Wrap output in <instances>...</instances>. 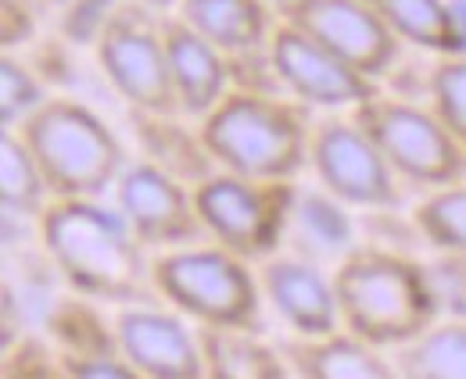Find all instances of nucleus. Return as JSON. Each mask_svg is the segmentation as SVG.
<instances>
[{
    "label": "nucleus",
    "mask_w": 466,
    "mask_h": 379,
    "mask_svg": "<svg viewBox=\"0 0 466 379\" xmlns=\"http://www.w3.org/2000/svg\"><path fill=\"white\" fill-rule=\"evenodd\" d=\"M166 55H169V79L179 115L205 118L233 90V61L212 40H205L194 25H187L176 11L162 18Z\"/></svg>",
    "instance_id": "obj_15"
},
{
    "label": "nucleus",
    "mask_w": 466,
    "mask_h": 379,
    "mask_svg": "<svg viewBox=\"0 0 466 379\" xmlns=\"http://www.w3.org/2000/svg\"><path fill=\"white\" fill-rule=\"evenodd\" d=\"M47 97L51 94H47L44 79L15 51H4V57H0V125L18 129Z\"/></svg>",
    "instance_id": "obj_26"
},
{
    "label": "nucleus",
    "mask_w": 466,
    "mask_h": 379,
    "mask_svg": "<svg viewBox=\"0 0 466 379\" xmlns=\"http://www.w3.org/2000/svg\"><path fill=\"white\" fill-rule=\"evenodd\" d=\"M277 4H284V0H277Z\"/></svg>",
    "instance_id": "obj_33"
},
{
    "label": "nucleus",
    "mask_w": 466,
    "mask_h": 379,
    "mask_svg": "<svg viewBox=\"0 0 466 379\" xmlns=\"http://www.w3.org/2000/svg\"><path fill=\"white\" fill-rule=\"evenodd\" d=\"M312 108L291 94L233 86L198 129L216 168L248 179H298L309 168Z\"/></svg>",
    "instance_id": "obj_3"
},
{
    "label": "nucleus",
    "mask_w": 466,
    "mask_h": 379,
    "mask_svg": "<svg viewBox=\"0 0 466 379\" xmlns=\"http://www.w3.org/2000/svg\"><path fill=\"white\" fill-rule=\"evenodd\" d=\"M166 15L169 11H155L137 0H118L94 40V55L105 79L133 111L179 115L162 36Z\"/></svg>",
    "instance_id": "obj_7"
},
{
    "label": "nucleus",
    "mask_w": 466,
    "mask_h": 379,
    "mask_svg": "<svg viewBox=\"0 0 466 379\" xmlns=\"http://www.w3.org/2000/svg\"><path fill=\"white\" fill-rule=\"evenodd\" d=\"M255 269H258L266 304L291 329V336H327V333L341 329L334 272H327V265H319L298 251L291 254L280 251Z\"/></svg>",
    "instance_id": "obj_14"
},
{
    "label": "nucleus",
    "mask_w": 466,
    "mask_h": 379,
    "mask_svg": "<svg viewBox=\"0 0 466 379\" xmlns=\"http://www.w3.org/2000/svg\"><path fill=\"white\" fill-rule=\"evenodd\" d=\"M201 351L208 379H294L284 344L262 329H201Z\"/></svg>",
    "instance_id": "obj_18"
},
{
    "label": "nucleus",
    "mask_w": 466,
    "mask_h": 379,
    "mask_svg": "<svg viewBox=\"0 0 466 379\" xmlns=\"http://www.w3.org/2000/svg\"><path fill=\"white\" fill-rule=\"evenodd\" d=\"M412 229L438 254L466 258V179L431 190L412 208Z\"/></svg>",
    "instance_id": "obj_25"
},
{
    "label": "nucleus",
    "mask_w": 466,
    "mask_h": 379,
    "mask_svg": "<svg viewBox=\"0 0 466 379\" xmlns=\"http://www.w3.org/2000/svg\"><path fill=\"white\" fill-rule=\"evenodd\" d=\"M36 240L65 290L97 304H158L155 254L126 215L101 197H55L36 222Z\"/></svg>",
    "instance_id": "obj_1"
},
{
    "label": "nucleus",
    "mask_w": 466,
    "mask_h": 379,
    "mask_svg": "<svg viewBox=\"0 0 466 379\" xmlns=\"http://www.w3.org/2000/svg\"><path fill=\"white\" fill-rule=\"evenodd\" d=\"M291 233L305 236V244H309L305 258H312L319 265L330 262V269L355 247V229H351L349 212L327 190H319V194H298Z\"/></svg>",
    "instance_id": "obj_23"
},
{
    "label": "nucleus",
    "mask_w": 466,
    "mask_h": 379,
    "mask_svg": "<svg viewBox=\"0 0 466 379\" xmlns=\"http://www.w3.org/2000/svg\"><path fill=\"white\" fill-rule=\"evenodd\" d=\"M4 379H68L61 351L47 336H22L4 347Z\"/></svg>",
    "instance_id": "obj_28"
},
{
    "label": "nucleus",
    "mask_w": 466,
    "mask_h": 379,
    "mask_svg": "<svg viewBox=\"0 0 466 379\" xmlns=\"http://www.w3.org/2000/svg\"><path fill=\"white\" fill-rule=\"evenodd\" d=\"M277 15L327 51L341 55L370 79H380L402 47V40L366 0H284L277 4Z\"/></svg>",
    "instance_id": "obj_12"
},
{
    "label": "nucleus",
    "mask_w": 466,
    "mask_h": 379,
    "mask_svg": "<svg viewBox=\"0 0 466 379\" xmlns=\"http://www.w3.org/2000/svg\"><path fill=\"white\" fill-rule=\"evenodd\" d=\"M101 308L105 304L65 290L61 297L51 301V308L44 315L47 340L61 354H118L116 319H108Z\"/></svg>",
    "instance_id": "obj_22"
},
{
    "label": "nucleus",
    "mask_w": 466,
    "mask_h": 379,
    "mask_svg": "<svg viewBox=\"0 0 466 379\" xmlns=\"http://www.w3.org/2000/svg\"><path fill=\"white\" fill-rule=\"evenodd\" d=\"M330 272L341 329L373 347L399 351L441 319L445 286L438 272L402 251L355 244Z\"/></svg>",
    "instance_id": "obj_2"
},
{
    "label": "nucleus",
    "mask_w": 466,
    "mask_h": 379,
    "mask_svg": "<svg viewBox=\"0 0 466 379\" xmlns=\"http://www.w3.org/2000/svg\"><path fill=\"white\" fill-rule=\"evenodd\" d=\"M391 354L402 379H466V319H438Z\"/></svg>",
    "instance_id": "obj_24"
},
{
    "label": "nucleus",
    "mask_w": 466,
    "mask_h": 379,
    "mask_svg": "<svg viewBox=\"0 0 466 379\" xmlns=\"http://www.w3.org/2000/svg\"><path fill=\"white\" fill-rule=\"evenodd\" d=\"M298 179H248L216 168L194 186V204L208 229V240L233 251L237 258L262 265L280 254L291 236Z\"/></svg>",
    "instance_id": "obj_6"
},
{
    "label": "nucleus",
    "mask_w": 466,
    "mask_h": 379,
    "mask_svg": "<svg viewBox=\"0 0 466 379\" xmlns=\"http://www.w3.org/2000/svg\"><path fill=\"white\" fill-rule=\"evenodd\" d=\"M33 36H36V15L29 11V0H4V22H0L4 51L25 47Z\"/></svg>",
    "instance_id": "obj_30"
},
{
    "label": "nucleus",
    "mask_w": 466,
    "mask_h": 379,
    "mask_svg": "<svg viewBox=\"0 0 466 379\" xmlns=\"http://www.w3.org/2000/svg\"><path fill=\"white\" fill-rule=\"evenodd\" d=\"M402 183L441 190L466 179V151L427 105L377 94L351 111Z\"/></svg>",
    "instance_id": "obj_8"
},
{
    "label": "nucleus",
    "mask_w": 466,
    "mask_h": 379,
    "mask_svg": "<svg viewBox=\"0 0 466 379\" xmlns=\"http://www.w3.org/2000/svg\"><path fill=\"white\" fill-rule=\"evenodd\" d=\"M55 201L47 175L22 140L18 129H4L0 136V208L7 222H40L47 204Z\"/></svg>",
    "instance_id": "obj_21"
},
{
    "label": "nucleus",
    "mask_w": 466,
    "mask_h": 379,
    "mask_svg": "<svg viewBox=\"0 0 466 379\" xmlns=\"http://www.w3.org/2000/svg\"><path fill=\"white\" fill-rule=\"evenodd\" d=\"M309 168L330 197H338L345 208L362 212H391L402 201L399 175L373 144V136L362 129V122L341 111L330 118H319L312 125L309 144Z\"/></svg>",
    "instance_id": "obj_9"
},
{
    "label": "nucleus",
    "mask_w": 466,
    "mask_h": 379,
    "mask_svg": "<svg viewBox=\"0 0 466 379\" xmlns=\"http://www.w3.org/2000/svg\"><path fill=\"white\" fill-rule=\"evenodd\" d=\"M366 4L402 44H412L438 57L463 55L466 33L460 25V11L449 0H366Z\"/></svg>",
    "instance_id": "obj_19"
},
{
    "label": "nucleus",
    "mask_w": 466,
    "mask_h": 379,
    "mask_svg": "<svg viewBox=\"0 0 466 379\" xmlns=\"http://www.w3.org/2000/svg\"><path fill=\"white\" fill-rule=\"evenodd\" d=\"M284 354L294 379H402L395 354L359 340L349 329L327 336H288Z\"/></svg>",
    "instance_id": "obj_16"
},
{
    "label": "nucleus",
    "mask_w": 466,
    "mask_h": 379,
    "mask_svg": "<svg viewBox=\"0 0 466 379\" xmlns=\"http://www.w3.org/2000/svg\"><path fill=\"white\" fill-rule=\"evenodd\" d=\"M438 279H441V286L445 290H452V294H460L466 301V258H456V254H441L438 258Z\"/></svg>",
    "instance_id": "obj_31"
},
{
    "label": "nucleus",
    "mask_w": 466,
    "mask_h": 379,
    "mask_svg": "<svg viewBox=\"0 0 466 379\" xmlns=\"http://www.w3.org/2000/svg\"><path fill=\"white\" fill-rule=\"evenodd\" d=\"M137 4H144V7H155V11H176L183 0H137Z\"/></svg>",
    "instance_id": "obj_32"
},
{
    "label": "nucleus",
    "mask_w": 466,
    "mask_h": 379,
    "mask_svg": "<svg viewBox=\"0 0 466 379\" xmlns=\"http://www.w3.org/2000/svg\"><path fill=\"white\" fill-rule=\"evenodd\" d=\"M269 57L284 94L316 111H355L380 94L377 79L359 72L341 55L327 51L301 29L277 22L269 36Z\"/></svg>",
    "instance_id": "obj_11"
},
{
    "label": "nucleus",
    "mask_w": 466,
    "mask_h": 379,
    "mask_svg": "<svg viewBox=\"0 0 466 379\" xmlns=\"http://www.w3.org/2000/svg\"><path fill=\"white\" fill-rule=\"evenodd\" d=\"M29 4H33V0H29Z\"/></svg>",
    "instance_id": "obj_34"
},
{
    "label": "nucleus",
    "mask_w": 466,
    "mask_h": 379,
    "mask_svg": "<svg viewBox=\"0 0 466 379\" xmlns=\"http://www.w3.org/2000/svg\"><path fill=\"white\" fill-rule=\"evenodd\" d=\"M68 379H144L122 354H61Z\"/></svg>",
    "instance_id": "obj_29"
},
{
    "label": "nucleus",
    "mask_w": 466,
    "mask_h": 379,
    "mask_svg": "<svg viewBox=\"0 0 466 379\" xmlns=\"http://www.w3.org/2000/svg\"><path fill=\"white\" fill-rule=\"evenodd\" d=\"M55 197H105L126 168L116 129L83 101L51 94L18 125Z\"/></svg>",
    "instance_id": "obj_4"
},
{
    "label": "nucleus",
    "mask_w": 466,
    "mask_h": 379,
    "mask_svg": "<svg viewBox=\"0 0 466 379\" xmlns=\"http://www.w3.org/2000/svg\"><path fill=\"white\" fill-rule=\"evenodd\" d=\"M116 208L151 254L194 247L208 240V229L194 204V186L151 158L129 162L116 183Z\"/></svg>",
    "instance_id": "obj_10"
},
{
    "label": "nucleus",
    "mask_w": 466,
    "mask_h": 379,
    "mask_svg": "<svg viewBox=\"0 0 466 379\" xmlns=\"http://www.w3.org/2000/svg\"><path fill=\"white\" fill-rule=\"evenodd\" d=\"M176 15L230 57L266 51L280 22L269 0H183Z\"/></svg>",
    "instance_id": "obj_17"
},
{
    "label": "nucleus",
    "mask_w": 466,
    "mask_h": 379,
    "mask_svg": "<svg viewBox=\"0 0 466 379\" xmlns=\"http://www.w3.org/2000/svg\"><path fill=\"white\" fill-rule=\"evenodd\" d=\"M427 97L434 115L466 151V55H445L431 68Z\"/></svg>",
    "instance_id": "obj_27"
},
{
    "label": "nucleus",
    "mask_w": 466,
    "mask_h": 379,
    "mask_svg": "<svg viewBox=\"0 0 466 379\" xmlns=\"http://www.w3.org/2000/svg\"><path fill=\"white\" fill-rule=\"evenodd\" d=\"M155 290L198 329H262L258 269L216 240L155 254Z\"/></svg>",
    "instance_id": "obj_5"
},
{
    "label": "nucleus",
    "mask_w": 466,
    "mask_h": 379,
    "mask_svg": "<svg viewBox=\"0 0 466 379\" xmlns=\"http://www.w3.org/2000/svg\"><path fill=\"white\" fill-rule=\"evenodd\" d=\"M118 354L144 379H208L201 329L169 304H126L116 315Z\"/></svg>",
    "instance_id": "obj_13"
},
{
    "label": "nucleus",
    "mask_w": 466,
    "mask_h": 379,
    "mask_svg": "<svg viewBox=\"0 0 466 379\" xmlns=\"http://www.w3.org/2000/svg\"><path fill=\"white\" fill-rule=\"evenodd\" d=\"M187 115H147V111H133L140 144L147 151V158L162 168H169L183 183L198 186L201 179H208L216 172V162L201 140V129H190L183 122Z\"/></svg>",
    "instance_id": "obj_20"
}]
</instances>
